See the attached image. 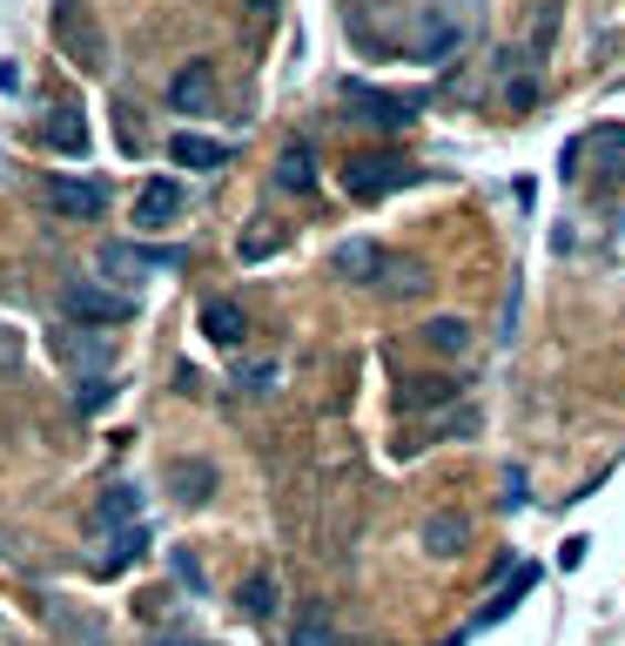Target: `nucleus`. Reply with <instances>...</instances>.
Returning <instances> with one entry per match:
<instances>
[{"label":"nucleus","instance_id":"1","mask_svg":"<svg viewBox=\"0 0 625 646\" xmlns=\"http://www.w3.org/2000/svg\"><path fill=\"white\" fill-rule=\"evenodd\" d=\"M54 41H61V54H67L81 74H95V67H102V54H108L102 21L87 14V0H54Z\"/></svg>","mask_w":625,"mask_h":646},{"label":"nucleus","instance_id":"2","mask_svg":"<svg viewBox=\"0 0 625 646\" xmlns=\"http://www.w3.org/2000/svg\"><path fill=\"white\" fill-rule=\"evenodd\" d=\"M410 183H417V169L404 155H356V162H343V189L356 202H384V196H397Z\"/></svg>","mask_w":625,"mask_h":646},{"label":"nucleus","instance_id":"3","mask_svg":"<svg viewBox=\"0 0 625 646\" xmlns=\"http://www.w3.org/2000/svg\"><path fill=\"white\" fill-rule=\"evenodd\" d=\"M61 316L67 323H87V331H115V323H128L135 316V303L128 296H115V290H95V283H67L61 290Z\"/></svg>","mask_w":625,"mask_h":646},{"label":"nucleus","instance_id":"4","mask_svg":"<svg viewBox=\"0 0 625 646\" xmlns=\"http://www.w3.org/2000/svg\"><path fill=\"white\" fill-rule=\"evenodd\" d=\"M48 202H54L61 216H74V222H95V216L108 209V189H102V183H81V176H54V183H48Z\"/></svg>","mask_w":625,"mask_h":646},{"label":"nucleus","instance_id":"5","mask_svg":"<svg viewBox=\"0 0 625 646\" xmlns=\"http://www.w3.org/2000/svg\"><path fill=\"white\" fill-rule=\"evenodd\" d=\"M209 95H216V67L209 61H189L183 74L168 81V108L175 115H209Z\"/></svg>","mask_w":625,"mask_h":646},{"label":"nucleus","instance_id":"6","mask_svg":"<svg viewBox=\"0 0 625 646\" xmlns=\"http://www.w3.org/2000/svg\"><path fill=\"white\" fill-rule=\"evenodd\" d=\"M175 216H183V189H175L168 176H155V183H142V196H135V229H168Z\"/></svg>","mask_w":625,"mask_h":646},{"label":"nucleus","instance_id":"7","mask_svg":"<svg viewBox=\"0 0 625 646\" xmlns=\"http://www.w3.org/2000/svg\"><path fill=\"white\" fill-rule=\"evenodd\" d=\"M343 95L356 102V115H364V122H384V128H404V122L417 115V102H404V95H377V88H364V81H350Z\"/></svg>","mask_w":625,"mask_h":646},{"label":"nucleus","instance_id":"8","mask_svg":"<svg viewBox=\"0 0 625 646\" xmlns=\"http://www.w3.org/2000/svg\"><path fill=\"white\" fill-rule=\"evenodd\" d=\"M202 331H209L222 351H242V337H249V316H242V303L209 296V303H202Z\"/></svg>","mask_w":625,"mask_h":646},{"label":"nucleus","instance_id":"9","mask_svg":"<svg viewBox=\"0 0 625 646\" xmlns=\"http://www.w3.org/2000/svg\"><path fill=\"white\" fill-rule=\"evenodd\" d=\"M458 397V377H404L397 384V411H424V404H451Z\"/></svg>","mask_w":625,"mask_h":646},{"label":"nucleus","instance_id":"10","mask_svg":"<svg viewBox=\"0 0 625 646\" xmlns=\"http://www.w3.org/2000/svg\"><path fill=\"white\" fill-rule=\"evenodd\" d=\"M277 189L283 196H310L316 189V155L296 142V148H283V162H277Z\"/></svg>","mask_w":625,"mask_h":646},{"label":"nucleus","instance_id":"11","mask_svg":"<svg viewBox=\"0 0 625 646\" xmlns=\"http://www.w3.org/2000/svg\"><path fill=\"white\" fill-rule=\"evenodd\" d=\"M531 586H539V565H518V573H511V580H504V593H498V600H491V606H485V613H478V626H498V619H504V613H518V606H524V593H531Z\"/></svg>","mask_w":625,"mask_h":646},{"label":"nucleus","instance_id":"12","mask_svg":"<svg viewBox=\"0 0 625 646\" xmlns=\"http://www.w3.org/2000/svg\"><path fill=\"white\" fill-rule=\"evenodd\" d=\"M336 270H343L350 283L384 277V250H377V242H343V250H336Z\"/></svg>","mask_w":625,"mask_h":646},{"label":"nucleus","instance_id":"13","mask_svg":"<svg viewBox=\"0 0 625 646\" xmlns=\"http://www.w3.org/2000/svg\"><path fill=\"white\" fill-rule=\"evenodd\" d=\"M168 155L189 162V169H222V142H209V135H175Z\"/></svg>","mask_w":625,"mask_h":646},{"label":"nucleus","instance_id":"14","mask_svg":"<svg viewBox=\"0 0 625 646\" xmlns=\"http://www.w3.org/2000/svg\"><path fill=\"white\" fill-rule=\"evenodd\" d=\"M48 142L67 148V155H81V148H87V122H81V108H54V115H48Z\"/></svg>","mask_w":625,"mask_h":646},{"label":"nucleus","instance_id":"15","mask_svg":"<svg viewBox=\"0 0 625 646\" xmlns=\"http://www.w3.org/2000/svg\"><path fill=\"white\" fill-rule=\"evenodd\" d=\"M290 646H336L330 613H323V606H303V613H296V626H290Z\"/></svg>","mask_w":625,"mask_h":646},{"label":"nucleus","instance_id":"16","mask_svg":"<svg viewBox=\"0 0 625 646\" xmlns=\"http://www.w3.org/2000/svg\"><path fill=\"white\" fill-rule=\"evenodd\" d=\"M592 148H598L605 183H618V189H625V128H598V135H592Z\"/></svg>","mask_w":625,"mask_h":646},{"label":"nucleus","instance_id":"17","mask_svg":"<svg viewBox=\"0 0 625 646\" xmlns=\"http://www.w3.org/2000/svg\"><path fill=\"white\" fill-rule=\"evenodd\" d=\"M424 337H430V351H451V357H458V351L471 344V323H465V316H430Z\"/></svg>","mask_w":625,"mask_h":646},{"label":"nucleus","instance_id":"18","mask_svg":"<svg viewBox=\"0 0 625 646\" xmlns=\"http://www.w3.org/2000/svg\"><path fill=\"white\" fill-rule=\"evenodd\" d=\"M424 283H430V270H424V263H390V277H377V290H384V296H424Z\"/></svg>","mask_w":625,"mask_h":646},{"label":"nucleus","instance_id":"19","mask_svg":"<svg viewBox=\"0 0 625 646\" xmlns=\"http://www.w3.org/2000/svg\"><path fill=\"white\" fill-rule=\"evenodd\" d=\"M135 512H142L135 485H108V492H102V519H108V525H135Z\"/></svg>","mask_w":625,"mask_h":646},{"label":"nucleus","instance_id":"20","mask_svg":"<svg viewBox=\"0 0 625 646\" xmlns=\"http://www.w3.org/2000/svg\"><path fill=\"white\" fill-rule=\"evenodd\" d=\"M424 545H430V552H444V559H451V552L465 545V525H458V519H430V525H424Z\"/></svg>","mask_w":625,"mask_h":646},{"label":"nucleus","instance_id":"21","mask_svg":"<svg viewBox=\"0 0 625 646\" xmlns=\"http://www.w3.org/2000/svg\"><path fill=\"white\" fill-rule=\"evenodd\" d=\"M115 539H122V545L108 552V573H122V565H135V559H142V539H148V532H142V525H122Z\"/></svg>","mask_w":625,"mask_h":646},{"label":"nucleus","instance_id":"22","mask_svg":"<svg viewBox=\"0 0 625 646\" xmlns=\"http://www.w3.org/2000/svg\"><path fill=\"white\" fill-rule=\"evenodd\" d=\"M242 606H249V613L262 619V613H270V606H277V586H270V580H262V573H256V580L242 586Z\"/></svg>","mask_w":625,"mask_h":646},{"label":"nucleus","instance_id":"23","mask_svg":"<svg viewBox=\"0 0 625 646\" xmlns=\"http://www.w3.org/2000/svg\"><path fill=\"white\" fill-rule=\"evenodd\" d=\"M202 492H209V471H202V465H183V499L196 506Z\"/></svg>","mask_w":625,"mask_h":646},{"label":"nucleus","instance_id":"24","mask_svg":"<svg viewBox=\"0 0 625 646\" xmlns=\"http://www.w3.org/2000/svg\"><path fill=\"white\" fill-rule=\"evenodd\" d=\"M277 250V229H249L242 236V257H270Z\"/></svg>","mask_w":625,"mask_h":646},{"label":"nucleus","instance_id":"25","mask_svg":"<svg viewBox=\"0 0 625 646\" xmlns=\"http://www.w3.org/2000/svg\"><path fill=\"white\" fill-rule=\"evenodd\" d=\"M249 390L270 397V390H277V364H256V371H249Z\"/></svg>","mask_w":625,"mask_h":646},{"label":"nucleus","instance_id":"26","mask_svg":"<svg viewBox=\"0 0 625 646\" xmlns=\"http://www.w3.org/2000/svg\"><path fill=\"white\" fill-rule=\"evenodd\" d=\"M81 404L95 411V404H108V377H95V384H81Z\"/></svg>","mask_w":625,"mask_h":646},{"label":"nucleus","instance_id":"27","mask_svg":"<svg viewBox=\"0 0 625 646\" xmlns=\"http://www.w3.org/2000/svg\"><path fill=\"white\" fill-rule=\"evenodd\" d=\"M242 8H249V14H277V0H242Z\"/></svg>","mask_w":625,"mask_h":646},{"label":"nucleus","instance_id":"28","mask_svg":"<svg viewBox=\"0 0 625 646\" xmlns=\"http://www.w3.org/2000/svg\"><path fill=\"white\" fill-rule=\"evenodd\" d=\"M162 646H196V639H162Z\"/></svg>","mask_w":625,"mask_h":646}]
</instances>
